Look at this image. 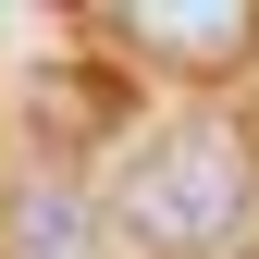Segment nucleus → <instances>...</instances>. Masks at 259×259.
<instances>
[{"instance_id": "f257e3e1", "label": "nucleus", "mask_w": 259, "mask_h": 259, "mask_svg": "<svg viewBox=\"0 0 259 259\" xmlns=\"http://www.w3.org/2000/svg\"><path fill=\"white\" fill-rule=\"evenodd\" d=\"M259 198V160L222 136V123H185V136H148L136 160H123V185H111V235H136V247H222L247 222Z\"/></svg>"}, {"instance_id": "f03ea898", "label": "nucleus", "mask_w": 259, "mask_h": 259, "mask_svg": "<svg viewBox=\"0 0 259 259\" xmlns=\"http://www.w3.org/2000/svg\"><path fill=\"white\" fill-rule=\"evenodd\" d=\"M111 50L148 74H235L259 50V0H111Z\"/></svg>"}, {"instance_id": "7ed1b4c3", "label": "nucleus", "mask_w": 259, "mask_h": 259, "mask_svg": "<svg viewBox=\"0 0 259 259\" xmlns=\"http://www.w3.org/2000/svg\"><path fill=\"white\" fill-rule=\"evenodd\" d=\"M0 259H123V235H111L99 198H74L62 173H37V185H13V210H0Z\"/></svg>"}]
</instances>
